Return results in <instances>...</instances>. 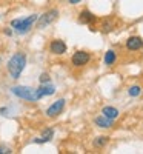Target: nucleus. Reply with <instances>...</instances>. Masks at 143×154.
<instances>
[{
  "mask_svg": "<svg viewBox=\"0 0 143 154\" xmlns=\"http://www.w3.org/2000/svg\"><path fill=\"white\" fill-rule=\"evenodd\" d=\"M25 65H26V57H25V54H16L11 57V60L8 62V71H9L12 79H19L22 71L25 69Z\"/></svg>",
  "mask_w": 143,
  "mask_h": 154,
  "instance_id": "1",
  "label": "nucleus"
},
{
  "mask_svg": "<svg viewBox=\"0 0 143 154\" xmlns=\"http://www.w3.org/2000/svg\"><path fill=\"white\" fill-rule=\"evenodd\" d=\"M35 20H37V16L32 14V16H29V17H26V19H16V20H12L11 25L16 28V31H19V32H26V31L31 29L32 23H34Z\"/></svg>",
  "mask_w": 143,
  "mask_h": 154,
  "instance_id": "2",
  "label": "nucleus"
},
{
  "mask_svg": "<svg viewBox=\"0 0 143 154\" xmlns=\"http://www.w3.org/2000/svg\"><path fill=\"white\" fill-rule=\"evenodd\" d=\"M12 93L20 99H26V100H32V102L38 100L37 91L32 88H28V86H14L12 88Z\"/></svg>",
  "mask_w": 143,
  "mask_h": 154,
  "instance_id": "3",
  "label": "nucleus"
},
{
  "mask_svg": "<svg viewBox=\"0 0 143 154\" xmlns=\"http://www.w3.org/2000/svg\"><path fill=\"white\" fill-rule=\"evenodd\" d=\"M57 16H59V11L57 9H51V11H48V12H45V14L38 19V22H37V26L38 28H45V26H48V25H51L56 19H57Z\"/></svg>",
  "mask_w": 143,
  "mask_h": 154,
  "instance_id": "4",
  "label": "nucleus"
},
{
  "mask_svg": "<svg viewBox=\"0 0 143 154\" xmlns=\"http://www.w3.org/2000/svg\"><path fill=\"white\" fill-rule=\"evenodd\" d=\"M65 108V99H59L57 102H54L53 105H51L46 111V116L48 117H56V116H59Z\"/></svg>",
  "mask_w": 143,
  "mask_h": 154,
  "instance_id": "5",
  "label": "nucleus"
},
{
  "mask_svg": "<svg viewBox=\"0 0 143 154\" xmlns=\"http://www.w3.org/2000/svg\"><path fill=\"white\" fill-rule=\"evenodd\" d=\"M89 62V54L85 53V51H77L72 56V65L74 66H83Z\"/></svg>",
  "mask_w": 143,
  "mask_h": 154,
  "instance_id": "6",
  "label": "nucleus"
},
{
  "mask_svg": "<svg viewBox=\"0 0 143 154\" xmlns=\"http://www.w3.org/2000/svg\"><path fill=\"white\" fill-rule=\"evenodd\" d=\"M49 49H51V53H53V54L60 56V54L66 53V45H65V42H62V40H53Z\"/></svg>",
  "mask_w": 143,
  "mask_h": 154,
  "instance_id": "7",
  "label": "nucleus"
},
{
  "mask_svg": "<svg viewBox=\"0 0 143 154\" xmlns=\"http://www.w3.org/2000/svg\"><path fill=\"white\" fill-rule=\"evenodd\" d=\"M141 46H143V40L140 37H129L126 42V48L129 51H138Z\"/></svg>",
  "mask_w": 143,
  "mask_h": 154,
  "instance_id": "8",
  "label": "nucleus"
},
{
  "mask_svg": "<svg viewBox=\"0 0 143 154\" xmlns=\"http://www.w3.org/2000/svg\"><path fill=\"white\" fill-rule=\"evenodd\" d=\"M37 91V96H38V99L40 97H43V96H51V94H54V86L53 85H43V86H40L38 89H35Z\"/></svg>",
  "mask_w": 143,
  "mask_h": 154,
  "instance_id": "9",
  "label": "nucleus"
},
{
  "mask_svg": "<svg viewBox=\"0 0 143 154\" xmlns=\"http://www.w3.org/2000/svg\"><path fill=\"white\" fill-rule=\"evenodd\" d=\"M79 22L80 23H93V22H96V16L91 14L89 11H83L79 16Z\"/></svg>",
  "mask_w": 143,
  "mask_h": 154,
  "instance_id": "10",
  "label": "nucleus"
},
{
  "mask_svg": "<svg viewBox=\"0 0 143 154\" xmlns=\"http://www.w3.org/2000/svg\"><path fill=\"white\" fill-rule=\"evenodd\" d=\"M96 125L100 126V128H111L112 126V119H108V117H105V116L96 117Z\"/></svg>",
  "mask_w": 143,
  "mask_h": 154,
  "instance_id": "11",
  "label": "nucleus"
},
{
  "mask_svg": "<svg viewBox=\"0 0 143 154\" xmlns=\"http://www.w3.org/2000/svg\"><path fill=\"white\" fill-rule=\"evenodd\" d=\"M53 136H54V131L51 130V128H48V130H45V131H43L42 139H35V142H37V143H45V142H49V140L53 139Z\"/></svg>",
  "mask_w": 143,
  "mask_h": 154,
  "instance_id": "12",
  "label": "nucleus"
},
{
  "mask_svg": "<svg viewBox=\"0 0 143 154\" xmlns=\"http://www.w3.org/2000/svg\"><path fill=\"white\" fill-rule=\"evenodd\" d=\"M102 112H103V116H105V117L112 119V120L117 117V116H119V111H117L115 108H112V106H105Z\"/></svg>",
  "mask_w": 143,
  "mask_h": 154,
  "instance_id": "13",
  "label": "nucleus"
},
{
  "mask_svg": "<svg viewBox=\"0 0 143 154\" xmlns=\"http://www.w3.org/2000/svg\"><path fill=\"white\" fill-rule=\"evenodd\" d=\"M106 143H108V137H105V136L97 137V139L94 140V146H96V148H102V146H105Z\"/></svg>",
  "mask_w": 143,
  "mask_h": 154,
  "instance_id": "14",
  "label": "nucleus"
},
{
  "mask_svg": "<svg viewBox=\"0 0 143 154\" xmlns=\"http://www.w3.org/2000/svg\"><path fill=\"white\" fill-rule=\"evenodd\" d=\"M114 62H115V53L114 51H108L105 54V63L106 65H112Z\"/></svg>",
  "mask_w": 143,
  "mask_h": 154,
  "instance_id": "15",
  "label": "nucleus"
},
{
  "mask_svg": "<svg viewBox=\"0 0 143 154\" xmlns=\"http://www.w3.org/2000/svg\"><path fill=\"white\" fill-rule=\"evenodd\" d=\"M140 93H141V88H140V86H132V88H129V96H132V97H137Z\"/></svg>",
  "mask_w": 143,
  "mask_h": 154,
  "instance_id": "16",
  "label": "nucleus"
},
{
  "mask_svg": "<svg viewBox=\"0 0 143 154\" xmlns=\"http://www.w3.org/2000/svg\"><path fill=\"white\" fill-rule=\"evenodd\" d=\"M40 82H42V83H48V82H49V75H48V74H42V75H40Z\"/></svg>",
  "mask_w": 143,
  "mask_h": 154,
  "instance_id": "17",
  "label": "nucleus"
},
{
  "mask_svg": "<svg viewBox=\"0 0 143 154\" xmlns=\"http://www.w3.org/2000/svg\"><path fill=\"white\" fill-rule=\"evenodd\" d=\"M9 152H12L9 148H6V146H0V154H9Z\"/></svg>",
  "mask_w": 143,
  "mask_h": 154,
  "instance_id": "18",
  "label": "nucleus"
},
{
  "mask_svg": "<svg viewBox=\"0 0 143 154\" xmlns=\"http://www.w3.org/2000/svg\"><path fill=\"white\" fill-rule=\"evenodd\" d=\"M82 0H69V3H72V5H77V3H80Z\"/></svg>",
  "mask_w": 143,
  "mask_h": 154,
  "instance_id": "19",
  "label": "nucleus"
},
{
  "mask_svg": "<svg viewBox=\"0 0 143 154\" xmlns=\"http://www.w3.org/2000/svg\"><path fill=\"white\" fill-rule=\"evenodd\" d=\"M0 63H2V60H0Z\"/></svg>",
  "mask_w": 143,
  "mask_h": 154,
  "instance_id": "20",
  "label": "nucleus"
}]
</instances>
